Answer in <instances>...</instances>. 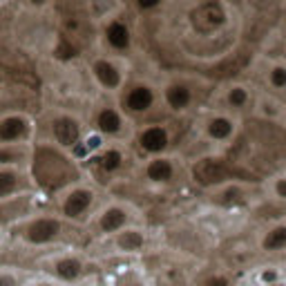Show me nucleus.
Returning <instances> with one entry per match:
<instances>
[{"instance_id":"f257e3e1","label":"nucleus","mask_w":286,"mask_h":286,"mask_svg":"<svg viewBox=\"0 0 286 286\" xmlns=\"http://www.w3.org/2000/svg\"><path fill=\"white\" fill-rule=\"evenodd\" d=\"M98 40H101L103 47L114 56L128 54V51L132 49L134 34H132V25H130V20L126 18V14L119 12L110 18L101 20V23H98Z\"/></svg>"},{"instance_id":"f03ea898","label":"nucleus","mask_w":286,"mask_h":286,"mask_svg":"<svg viewBox=\"0 0 286 286\" xmlns=\"http://www.w3.org/2000/svg\"><path fill=\"white\" fill-rule=\"evenodd\" d=\"M34 173L45 186H61L70 181L72 165L59 152L49 148H40L34 157Z\"/></svg>"},{"instance_id":"7ed1b4c3","label":"nucleus","mask_w":286,"mask_h":286,"mask_svg":"<svg viewBox=\"0 0 286 286\" xmlns=\"http://www.w3.org/2000/svg\"><path fill=\"white\" fill-rule=\"evenodd\" d=\"M90 72L94 81L105 92H119L126 83V65L114 54H101L90 63Z\"/></svg>"},{"instance_id":"20e7f679","label":"nucleus","mask_w":286,"mask_h":286,"mask_svg":"<svg viewBox=\"0 0 286 286\" xmlns=\"http://www.w3.org/2000/svg\"><path fill=\"white\" fill-rule=\"evenodd\" d=\"M157 103V92L148 83H137V85L128 87L123 94V110L130 114H145L150 112Z\"/></svg>"},{"instance_id":"39448f33","label":"nucleus","mask_w":286,"mask_h":286,"mask_svg":"<svg viewBox=\"0 0 286 286\" xmlns=\"http://www.w3.org/2000/svg\"><path fill=\"white\" fill-rule=\"evenodd\" d=\"M51 134H54L56 143L63 148H74L81 139V123L72 114H59L51 121Z\"/></svg>"},{"instance_id":"423d86ee","label":"nucleus","mask_w":286,"mask_h":286,"mask_svg":"<svg viewBox=\"0 0 286 286\" xmlns=\"http://www.w3.org/2000/svg\"><path fill=\"white\" fill-rule=\"evenodd\" d=\"M32 123L25 114H5L0 119V143H16L29 137Z\"/></svg>"},{"instance_id":"0eeeda50","label":"nucleus","mask_w":286,"mask_h":286,"mask_svg":"<svg viewBox=\"0 0 286 286\" xmlns=\"http://www.w3.org/2000/svg\"><path fill=\"white\" fill-rule=\"evenodd\" d=\"M195 101V90L184 81H173L163 87V103L173 112H184L188 110Z\"/></svg>"},{"instance_id":"6e6552de","label":"nucleus","mask_w":286,"mask_h":286,"mask_svg":"<svg viewBox=\"0 0 286 286\" xmlns=\"http://www.w3.org/2000/svg\"><path fill=\"white\" fill-rule=\"evenodd\" d=\"M192 177L195 181H199L201 186H215L221 184L231 177V170L217 159H201L199 163L192 168Z\"/></svg>"},{"instance_id":"1a4fd4ad","label":"nucleus","mask_w":286,"mask_h":286,"mask_svg":"<svg viewBox=\"0 0 286 286\" xmlns=\"http://www.w3.org/2000/svg\"><path fill=\"white\" fill-rule=\"evenodd\" d=\"M137 143L143 152L148 154H161L170 145V134L163 126H148L139 132Z\"/></svg>"},{"instance_id":"9d476101","label":"nucleus","mask_w":286,"mask_h":286,"mask_svg":"<svg viewBox=\"0 0 286 286\" xmlns=\"http://www.w3.org/2000/svg\"><path fill=\"white\" fill-rule=\"evenodd\" d=\"M123 112L117 110V107H101L96 114V130L105 137H117V134L123 132Z\"/></svg>"},{"instance_id":"9b49d317","label":"nucleus","mask_w":286,"mask_h":286,"mask_svg":"<svg viewBox=\"0 0 286 286\" xmlns=\"http://www.w3.org/2000/svg\"><path fill=\"white\" fill-rule=\"evenodd\" d=\"M206 134L208 139H212V141H228V139L235 137V121H233L231 117H226V114H215V117H210L206 121Z\"/></svg>"},{"instance_id":"f8f14e48","label":"nucleus","mask_w":286,"mask_h":286,"mask_svg":"<svg viewBox=\"0 0 286 286\" xmlns=\"http://www.w3.org/2000/svg\"><path fill=\"white\" fill-rule=\"evenodd\" d=\"M119 12H123L121 0H87V16L94 23H101Z\"/></svg>"},{"instance_id":"ddd939ff","label":"nucleus","mask_w":286,"mask_h":286,"mask_svg":"<svg viewBox=\"0 0 286 286\" xmlns=\"http://www.w3.org/2000/svg\"><path fill=\"white\" fill-rule=\"evenodd\" d=\"M59 231H61V223L56 219H40V221L32 223V228L27 231V237L34 244H43L59 235Z\"/></svg>"},{"instance_id":"4468645a","label":"nucleus","mask_w":286,"mask_h":286,"mask_svg":"<svg viewBox=\"0 0 286 286\" xmlns=\"http://www.w3.org/2000/svg\"><path fill=\"white\" fill-rule=\"evenodd\" d=\"M145 175H148V179L159 181V184H161V181H170V179H173V175H175V165H173V161H170V159L157 157V159H152L148 163Z\"/></svg>"},{"instance_id":"2eb2a0df","label":"nucleus","mask_w":286,"mask_h":286,"mask_svg":"<svg viewBox=\"0 0 286 286\" xmlns=\"http://www.w3.org/2000/svg\"><path fill=\"white\" fill-rule=\"evenodd\" d=\"M90 204H92V192L90 190H74L65 201V215L67 217H79Z\"/></svg>"},{"instance_id":"dca6fc26","label":"nucleus","mask_w":286,"mask_h":286,"mask_svg":"<svg viewBox=\"0 0 286 286\" xmlns=\"http://www.w3.org/2000/svg\"><path fill=\"white\" fill-rule=\"evenodd\" d=\"M226 103L233 110H244V107H248V103H251V90H248L246 85H242V83H235V85L228 87Z\"/></svg>"},{"instance_id":"f3484780","label":"nucleus","mask_w":286,"mask_h":286,"mask_svg":"<svg viewBox=\"0 0 286 286\" xmlns=\"http://www.w3.org/2000/svg\"><path fill=\"white\" fill-rule=\"evenodd\" d=\"M123 223H126V210H121V208H110V210H105V215L101 217V228L105 233L119 231Z\"/></svg>"},{"instance_id":"a211bd4d","label":"nucleus","mask_w":286,"mask_h":286,"mask_svg":"<svg viewBox=\"0 0 286 286\" xmlns=\"http://www.w3.org/2000/svg\"><path fill=\"white\" fill-rule=\"evenodd\" d=\"M117 244H119V248L132 253V251H139V248L143 246V237H141V233L139 231H126V233L119 235Z\"/></svg>"},{"instance_id":"6ab92c4d","label":"nucleus","mask_w":286,"mask_h":286,"mask_svg":"<svg viewBox=\"0 0 286 286\" xmlns=\"http://www.w3.org/2000/svg\"><path fill=\"white\" fill-rule=\"evenodd\" d=\"M268 83L273 90H286V63H273L268 70Z\"/></svg>"},{"instance_id":"aec40b11","label":"nucleus","mask_w":286,"mask_h":286,"mask_svg":"<svg viewBox=\"0 0 286 286\" xmlns=\"http://www.w3.org/2000/svg\"><path fill=\"white\" fill-rule=\"evenodd\" d=\"M56 273L63 279H76L81 275V262L79 259H63V262H59V266H56Z\"/></svg>"},{"instance_id":"412c9836","label":"nucleus","mask_w":286,"mask_h":286,"mask_svg":"<svg viewBox=\"0 0 286 286\" xmlns=\"http://www.w3.org/2000/svg\"><path fill=\"white\" fill-rule=\"evenodd\" d=\"M284 246H286V226L270 231L268 237L264 239V248L266 251H277V248H284Z\"/></svg>"},{"instance_id":"4be33fe9","label":"nucleus","mask_w":286,"mask_h":286,"mask_svg":"<svg viewBox=\"0 0 286 286\" xmlns=\"http://www.w3.org/2000/svg\"><path fill=\"white\" fill-rule=\"evenodd\" d=\"M16 186H18L16 173H12V170H3V173H0V197L14 192L16 190Z\"/></svg>"},{"instance_id":"5701e85b","label":"nucleus","mask_w":286,"mask_h":286,"mask_svg":"<svg viewBox=\"0 0 286 286\" xmlns=\"http://www.w3.org/2000/svg\"><path fill=\"white\" fill-rule=\"evenodd\" d=\"M98 161H101V165H103L105 170H117L119 165L123 163V154L119 152V150H107V152L103 154V157L98 159Z\"/></svg>"},{"instance_id":"b1692460","label":"nucleus","mask_w":286,"mask_h":286,"mask_svg":"<svg viewBox=\"0 0 286 286\" xmlns=\"http://www.w3.org/2000/svg\"><path fill=\"white\" fill-rule=\"evenodd\" d=\"M279 103L277 101H273V98H262L259 101V110H262L264 117H268V119H275L277 117V112H279Z\"/></svg>"},{"instance_id":"393cba45","label":"nucleus","mask_w":286,"mask_h":286,"mask_svg":"<svg viewBox=\"0 0 286 286\" xmlns=\"http://www.w3.org/2000/svg\"><path fill=\"white\" fill-rule=\"evenodd\" d=\"M20 3L29 12H47L51 5H54V0H20Z\"/></svg>"},{"instance_id":"a878e982","label":"nucleus","mask_w":286,"mask_h":286,"mask_svg":"<svg viewBox=\"0 0 286 286\" xmlns=\"http://www.w3.org/2000/svg\"><path fill=\"white\" fill-rule=\"evenodd\" d=\"M161 3H163V0H134V5H137V9L141 14H150V12H154V9H159Z\"/></svg>"},{"instance_id":"bb28decb","label":"nucleus","mask_w":286,"mask_h":286,"mask_svg":"<svg viewBox=\"0 0 286 286\" xmlns=\"http://www.w3.org/2000/svg\"><path fill=\"white\" fill-rule=\"evenodd\" d=\"M16 161V152L12 150H0V163H14Z\"/></svg>"},{"instance_id":"cd10ccee","label":"nucleus","mask_w":286,"mask_h":286,"mask_svg":"<svg viewBox=\"0 0 286 286\" xmlns=\"http://www.w3.org/2000/svg\"><path fill=\"white\" fill-rule=\"evenodd\" d=\"M275 192H277V197H284L286 199V179H277V184H275Z\"/></svg>"},{"instance_id":"c85d7f7f","label":"nucleus","mask_w":286,"mask_h":286,"mask_svg":"<svg viewBox=\"0 0 286 286\" xmlns=\"http://www.w3.org/2000/svg\"><path fill=\"white\" fill-rule=\"evenodd\" d=\"M0 286H16L12 275H0Z\"/></svg>"},{"instance_id":"c756f323","label":"nucleus","mask_w":286,"mask_h":286,"mask_svg":"<svg viewBox=\"0 0 286 286\" xmlns=\"http://www.w3.org/2000/svg\"><path fill=\"white\" fill-rule=\"evenodd\" d=\"M208 286H228V284H226V279L217 277V279H210V282H208Z\"/></svg>"},{"instance_id":"7c9ffc66","label":"nucleus","mask_w":286,"mask_h":286,"mask_svg":"<svg viewBox=\"0 0 286 286\" xmlns=\"http://www.w3.org/2000/svg\"><path fill=\"white\" fill-rule=\"evenodd\" d=\"M262 279H264V282H270V279H275V273H264Z\"/></svg>"},{"instance_id":"2f4dec72","label":"nucleus","mask_w":286,"mask_h":286,"mask_svg":"<svg viewBox=\"0 0 286 286\" xmlns=\"http://www.w3.org/2000/svg\"><path fill=\"white\" fill-rule=\"evenodd\" d=\"M38 286H54V284H38Z\"/></svg>"},{"instance_id":"473e14b6","label":"nucleus","mask_w":286,"mask_h":286,"mask_svg":"<svg viewBox=\"0 0 286 286\" xmlns=\"http://www.w3.org/2000/svg\"><path fill=\"white\" fill-rule=\"evenodd\" d=\"M273 286H286V284H273Z\"/></svg>"},{"instance_id":"72a5a7b5","label":"nucleus","mask_w":286,"mask_h":286,"mask_svg":"<svg viewBox=\"0 0 286 286\" xmlns=\"http://www.w3.org/2000/svg\"><path fill=\"white\" fill-rule=\"evenodd\" d=\"M0 3H5V0H0Z\"/></svg>"}]
</instances>
